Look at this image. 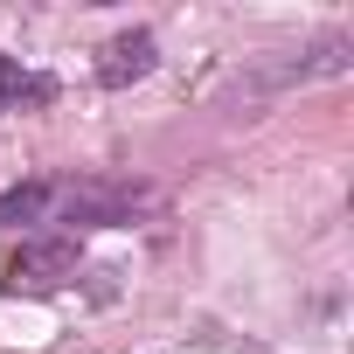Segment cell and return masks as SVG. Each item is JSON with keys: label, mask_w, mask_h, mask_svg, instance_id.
I'll return each instance as SVG.
<instances>
[{"label": "cell", "mask_w": 354, "mask_h": 354, "mask_svg": "<svg viewBox=\"0 0 354 354\" xmlns=\"http://www.w3.org/2000/svg\"><path fill=\"white\" fill-rule=\"evenodd\" d=\"M70 278H77V243L70 236H28L21 250H8V264H0V285L15 299H49Z\"/></svg>", "instance_id": "cell-1"}, {"label": "cell", "mask_w": 354, "mask_h": 354, "mask_svg": "<svg viewBox=\"0 0 354 354\" xmlns=\"http://www.w3.org/2000/svg\"><path fill=\"white\" fill-rule=\"evenodd\" d=\"M347 35H319V42H306V49H292L285 63H264V70H250V77H236V97H271V91H292V84H313V77H340L347 70Z\"/></svg>", "instance_id": "cell-2"}, {"label": "cell", "mask_w": 354, "mask_h": 354, "mask_svg": "<svg viewBox=\"0 0 354 354\" xmlns=\"http://www.w3.org/2000/svg\"><path fill=\"white\" fill-rule=\"evenodd\" d=\"M139 195L146 188H132V181H70V188L49 195V209L63 223H77V230H104V223H132Z\"/></svg>", "instance_id": "cell-3"}, {"label": "cell", "mask_w": 354, "mask_h": 354, "mask_svg": "<svg viewBox=\"0 0 354 354\" xmlns=\"http://www.w3.org/2000/svg\"><path fill=\"white\" fill-rule=\"evenodd\" d=\"M153 63H160V42H153L146 28H125V35L104 42V56H97V84H104V91H125V84L153 77Z\"/></svg>", "instance_id": "cell-4"}, {"label": "cell", "mask_w": 354, "mask_h": 354, "mask_svg": "<svg viewBox=\"0 0 354 354\" xmlns=\"http://www.w3.org/2000/svg\"><path fill=\"white\" fill-rule=\"evenodd\" d=\"M49 181H15L8 195H0V230H15V223H42L49 216Z\"/></svg>", "instance_id": "cell-5"}, {"label": "cell", "mask_w": 354, "mask_h": 354, "mask_svg": "<svg viewBox=\"0 0 354 354\" xmlns=\"http://www.w3.org/2000/svg\"><path fill=\"white\" fill-rule=\"evenodd\" d=\"M0 97H8V104H49V97H56V84H49V77L15 70V56H0Z\"/></svg>", "instance_id": "cell-6"}]
</instances>
